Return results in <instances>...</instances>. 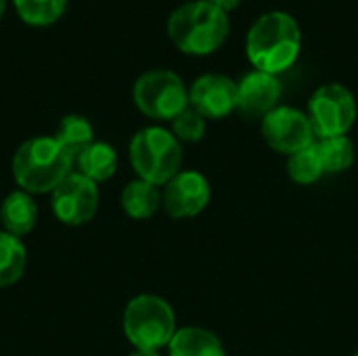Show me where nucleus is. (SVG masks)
Listing matches in <instances>:
<instances>
[{
    "label": "nucleus",
    "mask_w": 358,
    "mask_h": 356,
    "mask_svg": "<svg viewBox=\"0 0 358 356\" xmlns=\"http://www.w3.org/2000/svg\"><path fill=\"white\" fill-rule=\"evenodd\" d=\"M302 34L298 21L281 10L264 13L248 34V57L256 69L281 73L294 65L300 55Z\"/></svg>",
    "instance_id": "f257e3e1"
},
{
    "label": "nucleus",
    "mask_w": 358,
    "mask_h": 356,
    "mask_svg": "<svg viewBox=\"0 0 358 356\" xmlns=\"http://www.w3.org/2000/svg\"><path fill=\"white\" fill-rule=\"evenodd\" d=\"M172 42L189 55H208L216 50L229 36L227 10L208 0L180 4L168 19Z\"/></svg>",
    "instance_id": "f03ea898"
},
{
    "label": "nucleus",
    "mask_w": 358,
    "mask_h": 356,
    "mask_svg": "<svg viewBox=\"0 0 358 356\" xmlns=\"http://www.w3.org/2000/svg\"><path fill=\"white\" fill-rule=\"evenodd\" d=\"M71 168L73 159L48 136L25 141L13 157V176L29 195L55 191L73 172Z\"/></svg>",
    "instance_id": "7ed1b4c3"
},
{
    "label": "nucleus",
    "mask_w": 358,
    "mask_h": 356,
    "mask_svg": "<svg viewBox=\"0 0 358 356\" xmlns=\"http://www.w3.org/2000/svg\"><path fill=\"white\" fill-rule=\"evenodd\" d=\"M130 162L141 180L155 187L168 185L182 166L180 141L166 128H143L130 143Z\"/></svg>",
    "instance_id": "20e7f679"
},
{
    "label": "nucleus",
    "mask_w": 358,
    "mask_h": 356,
    "mask_svg": "<svg viewBox=\"0 0 358 356\" xmlns=\"http://www.w3.org/2000/svg\"><path fill=\"white\" fill-rule=\"evenodd\" d=\"M176 315L159 296H136L124 311V334L136 350L157 353L176 334Z\"/></svg>",
    "instance_id": "39448f33"
},
{
    "label": "nucleus",
    "mask_w": 358,
    "mask_h": 356,
    "mask_svg": "<svg viewBox=\"0 0 358 356\" xmlns=\"http://www.w3.org/2000/svg\"><path fill=\"white\" fill-rule=\"evenodd\" d=\"M134 103L149 118L174 120L189 107V90L174 71L153 69L136 80Z\"/></svg>",
    "instance_id": "423d86ee"
},
{
    "label": "nucleus",
    "mask_w": 358,
    "mask_h": 356,
    "mask_svg": "<svg viewBox=\"0 0 358 356\" xmlns=\"http://www.w3.org/2000/svg\"><path fill=\"white\" fill-rule=\"evenodd\" d=\"M308 118L319 138L346 136L357 120V101L342 84H325L308 101Z\"/></svg>",
    "instance_id": "0eeeda50"
},
{
    "label": "nucleus",
    "mask_w": 358,
    "mask_h": 356,
    "mask_svg": "<svg viewBox=\"0 0 358 356\" xmlns=\"http://www.w3.org/2000/svg\"><path fill=\"white\" fill-rule=\"evenodd\" d=\"M262 136L271 149L285 155H294L317 143L310 118L304 111L285 105L275 107L262 118Z\"/></svg>",
    "instance_id": "6e6552de"
},
{
    "label": "nucleus",
    "mask_w": 358,
    "mask_h": 356,
    "mask_svg": "<svg viewBox=\"0 0 358 356\" xmlns=\"http://www.w3.org/2000/svg\"><path fill=\"white\" fill-rule=\"evenodd\" d=\"M52 210L55 216L69 227H80L92 220L99 210V189L96 183L86 176L71 172L55 191H52Z\"/></svg>",
    "instance_id": "1a4fd4ad"
},
{
    "label": "nucleus",
    "mask_w": 358,
    "mask_h": 356,
    "mask_svg": "<svg viewBox=\"0 0 358 356\" xmlns=\"http://www.w3.org/2000/svg\"><path fill=\"white\" fill-rule=\"evenodd\" d=\"M212 197L208 178L195 170H180L168 185L162 195V206L168 216L182 220L201 214Z\"/></svg>",
    "instance_id": "9d476101"
},
{
    "label": "nucleus",
    "mask_w": 358,
    "mask_h": 356,
    "mask_svg": "<svg viewBox=\"0 0 358 356\" xmlns=\"http://www.w3.org/2000/svg\"><path fill=\"white\" fill-rule=\"evenodd\" d=\"M189 105L203 118L220 120L237 109V84L222 73L197 78L189 90Z\"/></svg>",
    "instance_id": "9b49d317"
},
{
    "label": "nucleus",
    "mask_w": 358,
    "mask_h": 356,
    "mask_svg": "<svg viewBox=\"0 0 358 356\" xmlns=\"http://www.w3.org/2000/svg\"><path fill=\"white\" fill-rule=\"evenodd\" d=\"M281 82L266 71H250L237 84V107L248 118H264L279 107Z\"/></svg>",
    "instance_id": "f8f14e48"
},
{
    "label": "nucleus",
    "mask_w": 358,
    "mask_h": 356,
    "mask_svg": "<svg viewBox=\"0 0 358 356\" xmlns=\"http://www.w3.org/2000/svg\"><path fill=\"white\" fill-rule=\"evenodd\" d=\"M38 220V206L27 191H13L0 206V222L6 233L21 237L27 235Z\"/></svg>",
    "instance_id": "ddd939ff"
},
{
    "label": "nucleus",
    "mask_w": 358,
    "mask_h": 356,
    "mask_svg": "<svg viewBox=\"0 0 358 356\" xmlns=\"http://www.w3.org/2000/svg\"><path fill=\"white\" fill-rule=\"evenodd\" d=\"M168 350L170 356H227L222 342L212 332L201 327L178 329Z\"/></svg>",
    "instance_id": "4468645a"
},
{
    "label": "nucleus",
    "mask_w": 358,
    "mask_h": 356,
    "mask_svg": "<svg viewBox=\"0 0 358 356\" xmlns=\"http://www.w3.org/2000/svg\"><path fill=\"white\" fill-rule=\"evenodd\" d=\"M76 172L86 176L92 183H103L107 178H111L117 170V153L111 145L107 143H92L90 147H86L76 164H73Z\"/></svg>",
    "instance_id": "2eb2a0df"
},
{
    "label": "nucleus",
    "mask_w": 358,
    "mask_h": 356,
    "mask_svg": "<svg viewBox=\"0 0 358 356\" xmlns=\"http://www.w3.org/2000/svg\"><path fill=\"white\" fill-rule=\"evenodd\" d=\"M162 206V193L155 185L147 180H132L122 191V208L134 220L151 218Z\"/></svg>",
    "instance_id": "dca6fc26"
},
{
    "label": "nucleus",
    "mask_w": 358,
    "mask_h": 356,
    "mask_svg": "<svg viewBox=\"0 0 358 356\" xmlns=\"http://www.w3.org/2000/svg\"><path fill=\"white\" fill-rule=\"evenodd\" d=\"M52 138L73 159V164H76L78 155L86 147H90L94 143L92 141V126L82 115H67V118H63L59 128H57V134Z\"/></svg>",
    "instance_id": "f3484780"
},
{
    "label": "nucleus",
    "mask_w": 358,
    "mask_h": 356,
    "mask_svg": "<svg viewBox=\"0 0 358 356\" xmlns=\"http://www.w3.org/2000/svg\"><path fill=\"white\" fill-rule=\"evenodd\" d=\"M27 264V252L19 237L10 233H0V287L17 283Z\"/></svg>",
    "instance_id": "a211bd4d"
},
{
    "label": "nucleus",
    "mask_w": 358,
    "mask_h": 356,
    "mask_svg": "<svg viewBox=\"0 0 358 356\" xmlns=\"http://www.w3.org/2000/svg\"><path fill=\"white\" fill-rule=\"evenodd\" d=\"M325 174H340L346 172L355 164V145L348 136H331L321 138L315 143Z\"/></svg>",
    "instance_id": "6ab92c4d"
},
{
    "label": "nucleus",
    "mask_w": 358,
    "mask_h": 356,
    "mask_svg": "<svg viewBox=\"0 0 358 356\" xmlns=\"http://www.w3.org/2000/svg\"><path fill=\"white\" fill-rule=\"evenodd\" d=\"M287 174L298 185H313V183H317L325 174L321 157H319V151H317V145H310V147L289 155Z\"/></svg>",
    "instance_id": "aec40b11"
},
{
    "label": "nucleus",
    "mask_w": 358,
    "mask_h": 356,
    "mask_svg": "<svg viewBox=\"0 0 358 356\" xmlns=\"http://www.w3.org/2000/svg\"><path fill=\"white\" fill-rule=\"evenodd\" d=\"M19 15L36 25L52 23L65 10L67 0H15Z\"/></svg>",
    "instance_id": "412c9836"
},
{
    "label": "nucleus",
    "mask_w": 358,
    "mask_h": 356,
    "mask_svg": "<svg viewBox=\"0 0 358 356\" xmlns=\"http://www.w3.org/2000/svg\"><path fill=\"white\" fill-rule=\"evenodd\" d=\"M172 134L182 143H197L206 134V118L193 107H187L172 120Z\"/></svg>",
    "instance_id": "4be33fe9"
},
{
    "label": "nucleus",
    "mask_w": 358,
    "mask_h": 356,
    "mask_svg": "<svg viewBox=\"0 0 358 356\" xmlns=\"http://www.w3.org/2000/svg\"><path fill=\"white\" fill-rule=\"evenodd\" d=\"M208 2H212V4H216L218 8H222V10H233L235 6H239L243 0H208Z\"/></svg>",
    "instance_id": "5701e85b"
},
{
    "label": "nucleus",
    "mask_w": 358,
    "mask_h": 356,
    "mask_svg": "<svg viewBox=\"0 0 358 356\" xmlns=\"http://www.w3.org/2000/svg\"><path fill=\"white\" fill-rule=\"evenodd\" d=\"M130 356H159L157 353H151V350H134Z\"/></svg>",
    "instance_id": "b1692460"
},
{
    "label": "nucleus",
    "mask_w": 358,
    "mask_h": 356,
    "mask_svg": "<svg viewBox=\"0 0 358 356\" xmlns=\"http://www.w3.org/2000/svg\"><path fill=\"white\" fill-rule=\"evenodd\" d=\"M2 13H4V0H0V17H2Z\"/></svg>",
    "instance_id": "393cba45"
},
{
    "label": "nucleus",
    "mask_w": 358,
    "mask_h": 356,
    "mask_svg": "<svg viewBox=\"0 0 358 356\" xmlns=\"http://www.w3.org/2000/svg\"><path fill=\"white\" fill-rule=\"evenodd\" d=\"M352 356H358V353H355V355H352Z\"/></svg>",
    "instance_id": "a878e982"
}]
</instances>
